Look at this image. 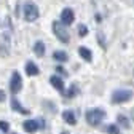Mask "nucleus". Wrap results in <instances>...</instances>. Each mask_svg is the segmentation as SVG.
Masks as SVG:
<instances>
[{
  "instance_id": "1",
  "label": "nucleus",
  "mask_w": 134,
  "mask_h": 134,
  "mask_svg": "<svg viewBox=\"0 0 134 134\" xmlns=\"http://www.w3.org/2000/svg\"><path fill=\"white\" fill-rule=\"evenodd\" d=\"M85 118L90 126H99L105 118V112L102 109H90L85 115Z\"/></svg>"
},
{
  "instance_id": "2",
  "label": "nucleus",
  "mask_w": 134,
  "mask_h": 134,
  "mask_svg": "<svg viewBox=\"0 0 134 134\" xmlns=\"http://www.w3.org/2000/svg\"><path fill=\"white\" fill-rule=\"evenodd\" d=\"M23 16H24V19H26L27 23H34V21H37V19H38V16H40L37 5H35V3H32V2L24 3Z\"/></svg>"
},
{
  "instance_id": "3",
  "label": "nucleus",
  "mask_w": 134,
  "mask_h": 134,
  "mask_svg": "<svg viewBox=\"0 0 134 134\" xmlns=\"http://www.w3.org/2000/svg\"><path fill=\"white\" fill-rule=\"evenodd\" d=\"M132 91L131 90H116L112 94V102L113 104H125L128 100H131Z\"/></svg>"
},
{
  "instance_id": "4",
  "label": "nucleus",
  "mask_w": 134,
  "mask_h": 134,
  "mask_svg": "<svg viewBox=\"0 0 134 134\" xmlns=\"http://www.w3.org/2000/svg\"><path fill=\"white\" fill-rule=\"evenodd\" d=\"M53 32H54V35L58 37V40H59V42H62V43H69L70 35H69V32L65 30V27H64V24H62V23L54 21V23H53Z\"/></svg>"
},
{
  "instance_id": "5",
  "label": "nucleus",
  "mask_w": 134,
  "mask_h": 134,
  "mask_svg": "<svg viewBox=\"0 0 134 134\" xmlns=\"http://www.w3.org/2000/svg\"><path fill=\"white\" fill-rule=\"evenodd\" d=\"M23 88V78L19 75V72H13L11 74V78H10V91L11 94H18Z\"/></svg>"
},
{
  "instance_id": "6",
  "label": "nucleus",
  "mask_w": 134,
  "mask_h": 134,
  "mask_svg": "<svg viewBox=\"0 0 134 134\" xmlns=\"http://www.w3.org/2000/svg\"><path fill=\"white\" fill-rule=\"evenodd\" d=\"M10 53V34L8 32H3L0 35V56H8Z\"/></svg>"
},
{
  "instance_id": "7",
  "label": "nucleus",
  "mask_w": 134,
  "mask_h": 134,
  "mask_svg": "<svg viewBox=\"0 0 134 134\" xmlns=\"http://www.w3.org/2000/svg\"><path fill=\"white\" fill-rule=\"evenodd\" d=\"M74 19H75L74 11H72L70 8H64L62 13H61V23H62L64 26H70V24L74 23Z\"/></svg>"
},
{
  "instance_id": "8",
  "label": "nucleus",
  "mask_w": 134,
  "mask_h": 134,
  "mask_svg": "<svg viewBox=\"0 0 134 134\" xmlns=\"http://www.w3.org/2000/svg\"><path fill=\"white\" fill-rule=\"evenodd\" d=\"M23 128H24L26 132L34 134V132L40 128V120H26V121L23 123Z\"/></svg>"
},
{
  "instance_id": "9",
  "label": "nucleus",
  "mask_w": 134,
  "mask_h": 134,
  "mask_svg": "<svg viewBox=\"0 0 134 134\" xmlns=\"http://www.w3.org/2000/svg\"><path fill=\"white\" fill-rule=\"evenodd\" d=\"M11 109H13L14 112H18V113H23V115H29V113H30L26 107H23V105L19 104V100L16 99V97H11Z\"/></svg>"
},
{
  "instance_id": "10",
  "label": "nucleus",
  "mask_w": 134,
  "mask_h": 134,
  "mask_svg": "<svg viewBox=\"0 0 134 134\" xmlns=\"http://www.w3.org/2000/svg\"><path fill=\"white\" fill-rule=\"evenodd\" d=\"M49 83L53 85V88H54L56 91L64 93V81H62V78H59L58 75H53L51 78H49Z\"/></svg>"
},
{
  "instance_id": "11",
  "label": "nucleus",
  "mask_w": 134,
  "mask_h": 134,
  "mask_svg": "<svg viewBox=\"0 0 134 134\" xmlns=\"http://www.w3.org/2000/svg\"><path fill=\"white\" fill-rule=\"evenodd\" d=\"M62 118H64V121L65 123H69V125H77V116H75V113L72 112V110H64L62 112Z\"/></svg>"
},
{
  "instance_id": "12",
  "label": "nucleus",
  "mask_w": 134,
  "mask_h": 134,
  "mask_svg": "<svg viewBox=\"0 0 134 134\" xmlns=\"http://www.w3.org/2000/svg\"><path fill=\"white\" fill-rule=\"evenodd\" d=\"M26 74H27L29 77H34V75H38V74H40V70H38V65H37L35 62H32V61H29V62L26 64Z\"/></svg>"
},
{
  "instance_id": "13",
  "label": "nucleus",
  "mask_w": 134,
  "mask_h": 134,
  "mask_svg": "<svg viewBox=\"0 0 134 134\" xmlns=\"http://www.w3.org/2000/svg\"><path fill=\"white\" fill-rule=\"evenodd\" d=\"M78 54L85 59L86 62H91V61H93V53L90 51L88 48H85V46H80V48H78Z\"/></svg>"
},
{
  "instance_id": "14",
  "label": "nucleus",
  "mask_w": 134,
  "mask_h": 134,
  "mask_svg": "<svg viewBox=\"0 0 134 134\" xmlns=\"http://www.w3.org/2000/svg\"><path fill=\"white\" fill-rule=\"evenodd\" d=\"M34 53H35L37 56H40V58H42V56L45 54V43H43V42H40V40H38V42H35V45H34Z\"/></svg>"
},
{
  "instance_id": "15",
  "label": "nucleus",
  "mask_w": 134,
  "mask_h": 134,
  "mask_svg": "<svg viewBox=\"0 0 134 134\" xmlns=\"http://www.w3.org/2000/svg\"><path fill=\"white\" fill-rule=\"evenodd\" d=\"M53 58H54L56 61H59V62H65L67 59H69V56H67L65 51H54V53H53Z\"/></svg>"
},
{
  "instance_id": "16",
  "label": "nucleus",
  "mask_w": 134,
  "mask_h": 134,
  "mask_svg": "<svg viewBox=\"0 0 134 134\" xmlns=\"http://www.w3.org/2000/svg\"><path fill=\"white\" fill-rule=\"evenodd\" d=\"M116 121H118L123 128H129V121H128V116L125 115H118V118H116Z\"/></svg>"
},
{
  "instance_id": "17",
  "label": "nucleus",
  "mask_w": 134,
  "mask_h": 134,
  "mask_svg": "<svg viewBox=\"0 0 134 134\" xmlns=\"http://www.w3.org/2000/svg\"><path fill=\"white\" fill-rule=\"evenodd\" d=\"M86 34H88V27H86L85 24H80V26H78V35H80V37H85Z\"/></svg>"
},
{
  "instance_id": "18",
  "label": "nucleus",
  "mask_w": 134,
  "mask_h": 134,
  "mask_svg": "<svg viewBox=\"0 0 134 134\" xmlns=\"http://www.w3.org/2000/svg\"><path fill=\"white\" fill-rule=\"evenodd\" d=\"M107 132L109 134H120V129H118V126H116V125H110L107 128Z\"/></svg>"
},
{
  "instance_id": "19",
  "label": "nucleus",
  "mask_w": 134,
  "mask_h": 134,
  "mask_svg": "<svg viewBox=\"0 0 134 134\" xmlns=\"http://www.w3.org/2000/svg\"><path fill=\"white\" fill-rule=\"evenodd\" d=\"M78 93V88L74 85V86H70V90H69V93H65V97H74L75 94Z\"/></svg>"
},
{
  "instance_id": "20",
  "label": "nucleus",
  "mask_w": 134,
  "mask_h": 134,
  "mask_svg": "<svg viewBox=\"0 0 134 134\" xmlns=\"http://www.w3.org/2000/svg\"><path fill=\"white\" fill-rule=\"evenodd\" d=\"M0 129H2L3 132H8L10 131V123L3 121V120H0Z\"/></svg>"
},
{
  "instance_id": "21",
  "label": "nucleus",
  "mask_w": 134,
  "mask_h": 134,
  "mask_svg": "<svg viewBox=\"0 0 134 134\" xmlns=\"http://www.w3.org/2000/svg\"><path fill=\"white\" fill-rule=\"evenodd\" d=\"M5 99H7V94H5V91H2V90H0V102H3Z\"/></svg>"
},
{
  "instance_id": "22",
  "label": "nucleus",
  "mask_w": 134,
  "mask_h": 134,
  "mask_svg": "<svg viewBox=\"0 0 134 134\" xmlns=\"http://www.w3.org/2000/svg\"><path fill=\"white\" fill-rule=\"evenodd\" d=\"M56 72H59V74H62V75H67V72H65V69H64V67H58V69H56Z\"/></svg>"
},
{
  "instance_id": "23",
  "label": "nucleus",
  "mask_w": 134,
  "mask_h": 134,
  "mask_svg": "<svg viewBox=\"0 0 134 134\" xmlns=\"http://www.w3.org/2000/svg\"><path fill=\"white\" fill-rule=\"evenodd\" d=\"M131 116H132V118H134V109L131 110Z\"/></svg>"
},
{
  "instance_id": "24",
  "label": "nucleus",
  "mask_w": 134,
  "mask_h": 134,
  "mask_svg": "<svg viewBox=\"0 0 134 134\" xmlns=\"http://www.w3.org/2000/svg\"><path fill=\"white\" fill-rule=\"evenodd\" d=\"M61 134H69V132H65V131H64V132H61Z\"/></svg>"
},
{
  "instance_id": "25",
  "label": "nucleus",
  "mask_w": 134,
  "mask_h": 134,
  "mask_svg": "<svg viewBox=\"0 0 134 134\" xmlns=\"http://www.w3.org/2000/svg\"><path fill=\"white\" fill-rule=\"evenodd\" d=\"M13 134H18V132H13Z\"/></svg>"
}]
</instances>
